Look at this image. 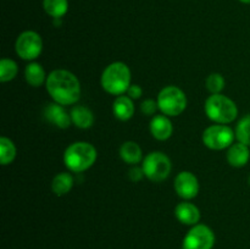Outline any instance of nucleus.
<instances>
[{
  "mask_svg": "<svg viewBox=\"0 0 250 249\" xmlns=\"http://www.w3.org/2000/svg\"><path fill=\"white\" fill-rule=\"evenodd\" d=\"M45 87L51 99L60 105L75 104L81 97L80 81L67 70H54L49 73Z\"/></svg>",
  "mask_w": 250,
  "mask_h": 249,
  "instance_id": "1",
  "label": "nucleus"
},
{
  "mask_svg": "<svg viewBox=\"0 0 250 249\" xmlns=\"http://www.w3.org/2000/svg\"><path fill=\"white\" fill-rule=\"evenodd\" d=\"M97 158V149L88 142H75L68 145L63 153L65 166L76 173H81L92 167Z\"/></svg>",
  "mask_w": 250,
  "mask_h": 249,
  "instance_id": "2",
  "label": "nucleus"
},
{
  "mask_svg": "<svg viewBox=\"0 0 250 249\" xmlns=\"http://www.w3.org/2000/svg\"><path fill=\"white\" fill-rule=\"evenodd\" d=\"M102 87L111 95H124L131 85V70L121 61L110 63L103 71L100 78Z\"/></svg>",
  "mask_w": 250,
  "mask_h": 249,
  "instance_id": "3",
  "label": "nucleus"
},
{
  "mask_svg": "<svg viewBox=\"0 0 250 249\" xmlns=\"http://www.w3.org/2000/svg\"><path fill=\"white\" fill-rule=\"evenodd\" d=\"M207 116L219 124L233 122L238 116V107L236 103L224 94H211L204 105Z\"/></svg>",
  "mask_w": 250,
  "mask_h": 249,
  "instance_id": "4",
  "label": "nucleus"
},
{
  "mask_svg": "<svg viewBox=\"0 0 250 249\" xmlns=\"http://www.w3.org/2000/svg\"><path fill=\"white\" fill-rule=\"evenodd\" d=\"M159 110L166 116H178L187 107V97L181 88L167 85L158 95Z\"/></svg>",
  "mask_w": 250,
  "mask_h": 249,
  "instance_id": "5",
  "label": "nucleus"
},
{
  "mask_svg": "<svg viewBox=\"0 0 250 249\" xmlns=\"http://www.w3.org/2000/svg\"><path fill=\"white\" fill-rule=\"evenodd\" d=\"M142 168L144 176L151 182H163L170 176L172 170V164L170 158L161 151H151L144 158Z\"/></svg>",
  "mask_w": 250,
  "mask_h": 249,
  "instance_id": "6",
  "label": "nucleus"
},
{
  "mask_svg": "<svg viewBox=\"0 0 250 249\" xmlns=\"http://www.w3.org/2000/svg\"><path fill=\"white\" fill-rule=\"evenodd\" d=\"M233 129L227 124H212L203 132V143L211 150H224L233 144Z\"/></svg>",
  "mask_w": 250,
  "mask_h": 249,
  "instance_id": "7",
  "label": "nucleus"
},
{
  "mask_svg": "<svg viewBox=\"0 0 250 249\" xmlns=\"http://www.w3.org/2000/svg\"><path fill=\"white\" fill-rule=\"evenodd\" d=\"M15 50L22 60H36L43 50L42 37L34 31L22 32L16 39Z\"/></svg>",
  "mask_w": 250,
  "mask_h": 249,
  "instance_id": "8",
  "label": "nucleus"
},
{
  "mask_svg": "<svg viewBox=\"0 0 250 249\" xmlns=\"http://www.w3.org/2000/svg\"><path fill=\"white\" fill-rule=\"evenodd\" d=\"M215 246V233L207 225H194L182 242V249H212Z\"/></svg>",
  "mask_w": 250,
  "mask_h": 249,
  "instance_id": "9",
  "label": "nucleus"
},
{
  "mask_svg": "<svg viewBox=\"0 0 250 249\" xmlns=\"http://www.w3.org/2000/svg\"><path fill=\"white\" fill-rule=\"evenodd\" d=\"M175 190L178 197L186 200L193 199L199 193V181L194 173L182 171L175 178Z\"/></svg>",
  "mask_w": 250,
  "mask_h": 249,
  "instance_id": "10",
  "label": "nucleus"
},
{
  "mask_svg": "<svg viewBox=\"0 0 250 249\" xmlns=\"http://www.w3.org/2000/svg\"><path fill=\"white\" fill-rule=\"evenodd\" d=\"M44 117L46 121L51 122L54 126L59 127L61 129H66L71 126V115L66 111L63 105L58 104V103H51L46 105L44 109Z\"/></svg>",
  "mask_w": 250,
  "mask_h": 249,
  "instance_id": "11",
  "label": "nucleus"
},
{
  "mask_svg": "<svg viewBox=\"0 0 250 249\" xmlns=\"http://www.w3.org/2000/svg\"><path fill=\"white\" fill-rule=\"evenodd\" d=\"M173 127L166 115H155L150 121V133L158 141H167L172 136Z\"/></svg>",
  "mask_w": 250,
  "mask_h": 249,
  "instance_id": "12",
  "label": "nucleus"
},
{
  "mask_svg": "<svg viewBox=\"0 0 250 249\" xmlns=\"http://www.w3.org/2000/svg\"><path fill=\"white\" fill-rule=\"evenodd\" d=\"M175 216L181 224L187 225V226H194L199 222L200 211L192 203L182 202L175 208Z\"/></svg>",
  "mask_w": 250,
  "mask_h": 249,
  "instance_id": "13",
  "label": "nucleus"
},
{
  "mask_svg": "<svg viewBox=\"0 0 250 249\" xmlns=\"http://www.w3.org/2000/svg\"><path fill=\"white\" fill-rule=\"evenodd\" d=\"M250 146L237 142L229 148L226 154L227 161L232 167H243L250 159Z\"/></svg>",
  "mask_w": 250,
  "mask_h": 249,
  "instance_id": "14",
  "label": "nucleus"
},
{
  "mask_svg": "<svg viewBox=\"0 0 250 249\" xmlns=\"http://www.w3.org/2000/svg\"><path fill=\"white\" fill-rule=\"evenodd\" d=\"M112 111L115 117L120 121H128L134 115L133 99H131L128 95H119L112 105Z\"/></svg>",
  "mask_w": 250,
  "mask_h": 249,
  "instance_id": "15",
  "label": "nucleus"
},
{
  "mask_svg": "<svg viewBox=\"0 0 250 249\" xmlns=\"http://www.w3.org/2000/svg\"><path fill=\"white\" fill-rule=\"evenodd\" d=\"M70 115L72 124L76 127H78V128H89L94 124V115H93L92 110L85 106H82V105L73 106Z\"/></svg>",
  "mask_w": 250,
  "mask_h": 249,
  "instance_id": "16",
  "label": "nucleus"
},
{
  "mask_svg": "<svg viewBox=\"0 0 250 249\" xmlns=\"http://www.w3.org/2000/svg\"><path fill=\"white\" fill-rule=\"evenodd\" d=\"M120 156H121V159L126 164L136 165V164H138L142 160L143 153H142V148L139 146L138 143L128 141L125 142L121 145V148H120Z\"/></svg>",
  "mask_w": 250,
  "mask_h": 249,
  "instance_id": "17",
  "label": "nucleus"
},
{
  "mask_svg": "<svg viewBox=\"0 0 250 249\" xmlns=\"http://www.w3.org/2000/svg\"><path fill=\"white\" fill-rule=\"evenodd\" d=\"M24 78L26 82L32 87L37 88L41 87L44 82H46V75L44 68L42 67L41 63L31 62L24 68Z\"/></svg>",
  "mask_w": 250,
  "mask_h": 249,
  "instance_id": "18",
  "label": "nucleus"
},
{
  "mask_svg": "<svg viewBox=\"0 0 250 249\" xmlns=\"http://www.w3.org/2000/svg\"><path fill=\"white\" fill-rule=\"evenodd\" d=\"M73 187V177L68 172L58 173L51 181V189L58 197L66 195Z\"/></svg>",
  "mask_w": 250,
  "mask_h": 249,
  "instance_id": "19",
  "label": "nucleus"
},
{
  "mask_svg": "<svg viewBox=\"0 0 250 249\" xmlns=\"http://www.w3.org/2000/svg\"><path fill=\"white\" fill-rule=\"evenodd\" d=\"M43 7L49 16L61 19L68 10L67 0H43Z\"/></svg>",
  "mask_w": 250,
  "mask_h": 249,
  "instance_id": "20",
  "label": "nucleus"
},
{
  "mask_svg": "<svg viewBox=\"0 0 250 249\" xmlns=\"http://www.w3.org/2000/svg\"><path fill=\"white\" fill-rule=\"evenodd\" d=\"M16 158V146L14 142L7 137L0 138V161L1 165L6 166L11 164Z\"/></svg>",
  "mask_w": 250,
  "mask_h": 249,
  "instance_id": "21",
  "label": "nucleus"
},
{
  "mask_svg": "<svg viewBox=\"0 0 250 249\" xmlns=\"http://www.w3.org/2000/svg\"><path fill=\"white\" fill-rule=\"evenodd\" d=\"M19 72L17 63L11 59H2L0 61V81L2 83L14 80Z\"/></svg>",
  "mask_w": 250,
  "mask_h": 249,
  "instance_id": "22",
  "label": "nucleus"
},
{
  "mask_svg": "<svg viewBox=\"0 0 250 249\" xmlns=\"http://www.w3.org/2000/svg\"><path fill=\"white\" fill-rule=\"evenodd\" d=\"M234 133H236L237 141L250 146V114L239 120Z\"/></svg>",
  "mask_w": 250,
  "mask_h": 249,
  "instance_id": "23",
  "label": "nucleus"
},
{
  "mask_svg": "<svg viewBox=\"0 0 250 249\" xmlns=\"http://www.w3.org/2000/svg\"><path fill=\"white\" fill-rule=\"evenodd\" d=\"M205 85L211 94H221L222 89L225 88V78L222 77L221 73H211L208 76Z\"/></svg>",
  "mask_w": 250,
  "mask_h": 249,
  "instance_id": "24",
  "label": "nucleus"
},
{
  "mask_svg": "<svg viewBox=\"0 0 250 249\" xmlns=\"http://www.w3.org/2000/svg\"><path fill=\"white\" fill-rule=\"evenodd\" d=\"M159 109L158 102L153 99H146L141 104V111L142 114L146 116H155L156 110Z\"/></svg>",
  "mask_w": 250,
  "mask_h": 249,
  "instance_id": "25",
  "label": "nucleus"
},
{
  "mask_svg": "<svg viewBox=\"0 0 250 249\" xmlns=\"http://www.w3.org/2000/svg\"><path fill=\"white\" fill-rule=\"evenodd\" d=\"M144 171L142 167H138V166H133L132 168H129L128 171V177L132 182H139V181L143 178Z\"/></svg>",
  "mask_w": 250,
  "mask_h": 249,
  "instance_id": "26",
  "label": "nucleus"
},
{
  "mask_svg": "<svg viewBox=\"0 0 250 249\" xmlns=\"http://www.w3.org/2000/svg\"><path fill=\"white\" fill-rule=\"evenodd\" d=\"M127 95H128L131 99H139V98L143 95V89H142L141 85L131 84L129 85L128 90H127Z\"/></svg>",
  "mask_w": 250,
  "mask_h": 249,
  "instance_id": "27",
  "label": "nucleus"
},
{
  "mask_svg": "<svg viewBox=\"0 0 250 249\" xmlns=\"http://www.w3.org/2000/svg\"><path fill=\"white\" fill-rule=\"evenodd\" d=\"M241 2H243V4H250V0H239Z\"/></svg>",
  "mask_w": 250,
  "mask_h": 249,
  "instance_id": "28",
  "label": "nucleus"
},
{
  "mask_svg": "<svg viewBox=\"0 0 250 249\" xmlns=\"http://www.w3.org/2000/svg\"><path fill=\"white\" fill-rule=\"evenodd\" d=\"M248 182H249V186H250V176H249V180H248Z\"/></svg>",
  "mask_w": 250,
  "mask_h": 249,
  "instance_id": "29",
  "label": "nucleus"
}]
</instances>
